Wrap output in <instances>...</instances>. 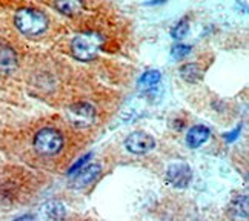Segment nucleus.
<instances>
[{
  "instance_id": "19",
  "label": "nucleus",
  "mask_w": 249,
  "mask_h": 221,
  "mask_svg": "<svg viewBox=\"0 0 249 221\" xmlns=\"http://www.w3.org/2000/svg\"><path fill=\"white\" fill-rule=\"evenodd\" d=\"M14 221H34V218H33V215H22V217L16 218Z\"/></svg>"
},
{
  "instance_id": "13",
  "label": "nucleus",
  "mask_w": 249,
  "mask_h": 221,
  "mask_svg": "<svg viewBox=\"0 0 249 221\" xmlns=\"http://www.w3.org/2000/svg\"><path fill=\"white\" fill-rule=\"evenodd\" d=\"M160 80H161V74L156 69H149L140 75L139 86L143 91H149V89H154L156 86H159Z\"/></svg>"
},
{
  "instance_id": "12",
  "label": "nucleus",
  "mask_w": 249,
  "mask_h": 221,
  "mask_svg": "<svg viewBox=\"0 0 249 221\" xmlns=\"http://www.w3.org/2000/svg\"><path fill=\"white\" fill-rule=\"evenodd\" d=\"M180 77L188 83H197L198 80H202L203 71L197 63H185L181 65V68L178 71Z\"/></svg>"
},
{
  "instance_id": "16",
  "label": "nucleus",
  "mask_w": 249,
  "mask_h": 221,
  "mask_svg": "<svg viewBox=\"0 0 249 221\" xmlns=\"http://www.w3.org/2000/svg\"><path fill=\"white\" fill-rule=\"evenodd\" d=\"M232 212L237 214V217H242V212H243L245 217L248 215V198H246V195L237 198L234 201V203H232Z\"/></svg>"
},
{
  "instance_id": "11",
  "label": "nucleus",
  "mask_w": 249,
  "mask_h": 221,
  "mask_svg": "<svg viewBox=\"0 0 249 221\" xmlns=\"http://www.w3.org/2000/svg\"><path fill=\"white\" fill-rule=\"evenodd\" d=\"M55 8L63 16H77L83 11V0H54Z\"/></svg>"
},
{
  "instance_id": "7",
  "label": "nucleus",
  "mask_w": 249,
  "mask_h": 221,
  "mask_svg": "<svg viewBox=\"0 0 249 221\" xmlns=\"http://www.w3.org/2000/svg\"><path fill=\"white\" fill-rule=\"evenodd\" d=\"M102 174V168L97 163L94 165H88L85 166L83 169H80L75 177L71 181V186L74 189H83V187H88L89 185H92L95 180H97Z\"/></svg>"
},
{
  "instance_id": "5",
  "label": "nucleus",
  "mask_w": 249,
  "mask_h": 221,
  "mask_svg": "<svg viewBox=\"0 0 249 221\" xmlns=\"http://www.w3.org/2000/svg\"><path fill=\"white\" fill-rule=\"evenodd\" d=\"M166 181L177 189H185L191 185L193 181V169L189 165L180 161V163H172L166 169Z\"/></svg>"
},
{
  "instance_id": "1",
  "label": "nucleus",
  "mask_w": 249,
  "mask_h": 221,
  "mask_svg": "<svg viewBox=\"0 0 249 221\" xmlns=\"http://www.w3.org/2000/svg\"><path fill=\"white\" fill-rule=\"evenodd\" d=\"M17 31L25 37H39L48 30V17L34 8H22L14 16Z\"/></svg>"
},
{
  "instance_id": "8",
  "label": "nucleus",
  "mask_w": 249,
  "mask_h": 221,
  "mask_svg": "<svg viewBox=\"0 0 249 221\" xmlns=\"http://www.w3.org/2000/svg\"><path fill=\"white\" fill-rule=\"evenodd\" d=\"M209 137H211L209 128L203 126V124H196V126L191 128L186 134V145L191 149H197L202 145H205L209 140Z\"/></svg>"
},
{
  "instance_id": "15",
  "label": "nucleus",
  "mask_w": 249,
  "mask_h": 221,
  "mask_svg": "<svg viewBox=\"0 0 249 221\" xmlns=\"http://www.w3.org/2000/svg\"><path fill=\"white\" fill-rule=\"evenodd\" d=\"M191 48L189 45H185V43H176L174 46L171 48V57L172 59H176V60H181V59H185L186 55L191 54Z\"/></svg>"
},
{
  "instance_id": "18",
  "label": "nucleus",
  "mask_w": 249,
  "mask_h": 221,
  "mask_svg": "<svg viewBox=\"0 0 249 221\" xmlns=\"http://www.w3.org/2000/svg\"><path fill=\"white\" fill-rule=\"evenodd\" d=\"M242 134V126H238V128H235L232 132H228V134H225V138H226V141H234V140H237L238 138V136Z\"/></svg>"
},
{
  "instance_id": "3",
  "label": "nucleus",
  "mask_w": 249,
  "mask_h": 221,
  "mask_svg": "<svg viewBox=\"0 0 249 221\" xmlns=\"http://www.w3.org/2000/svg\"><path fill=\"white\" fill-rule=\"evenodd\" d=\"M63 136L60 131L54 128H43L34 136L33 145L34 149L45 157H53L57 155L63 149Z\"/></svg>"
},
{
  "instance_id": "10",
  "label": "nucleus",
  "mask_w": 249,
  "mask_h": 221,
  "mask_svg": "<svg viewBox=\"0 0 249 221\" xmlns=\"http://www.w3.org/2000/svg\"><path fill=\"white\" fill-rule=\"evenodd\" d=\"M17 66V54L9 45L0 43V71L11 72Z\"/></svg>"
},
{
  "instance_id": "4",
  "label": "nucleus",
  "mask_w": 249,
  "mask_h": 221,
  "mask_svg": "<svg viewBox=\"0 0 249 221\" xmlns=\"http://www.w3.org/2000/svg\"><path fill=\"white\" fill-rule=\"evenodd\" d=\"M66 117H68L70 123L77 129H86L91 128L95 123V108L91 103L79 102L74 103L66 109Z\"/></svg>"
},
{
  "instance_id": "9",
  "label": "nucleus",
  "mask_w": 249,
  "mask_h": 221,
  "mask_svg": "<svg viewBox=\"0 0 249 221\" xmlns=\"http://www.w3.org/2000/svg\"><path fill=\"white\" fill-rule=\"evenodd\" d=\"M42 214L48 221H63L66 217V207L59 200H50L42 206Z\"/></svg>"
},
{
  "instance_id": "6",
  "label": "nucleus",
  "mask_w": 249,
  "mask_h": 221,
  "mask_svg": "<svg viewBox=\"0 0 249 221\" xmlns=\"http://www.w3.org/2000/svg\"><path fill=\"white\" fill-rule=\"evenodd\" d=\"M124 148L128 152L136 153V155H143V153H148L156 148V140L149 134L143 132V131H136L129 134L124 140Z\"/></svg>"
},
{
  "instance_id": "17",
  "label": "nucleus",
  "mask_w": 249,
  "mask_h": 221,
  "mask_svg": "<svg viewBox=\"0 0 249 221\" xmlns=\"http://www.w3.org/2000/svg\"><path fill=\"white\" fill-rule=\"evenodd\" d=\"M92 158V152H88L86 155H83L82 158H79V161H75L74 165L70 168V170H68V175H74V174H77V172L80 170V169H83L86 165H88V161Z\"/></svg>"
},
{
  "instance_id": "2",
  "label": "nucleus",
  "mask_w": 249,
  "mask_h": 221,
  "mask_svg": "<svg viewBox=\"0 0 249 221\" xmlns=\"http://www.w3.org/2000/svg\"><path fill=\"white\" fill-rule=\"evenodd\" d=\"M103 45V37L99 33L86 31L74 35L71 40V54L80 62H91L99 55Z\"/></svg>"
},
{
  "instance_id": "14",
  "label": "nucleus",
  "mask_w": 249,
  "mask_h": 221,
  "mask_svg": "<svg viewBox=\"0 0 249 221\" xmlns=\"http://www.w3.org/2000/svg\"><path fill=\"white\" fill-rule=\"evenodd\" d=\"M188 31H189V22H188V17H185L172 26L171 35H172V38H176V40H181L183 37H186Z\"/></svg>"
}]
</instances>
